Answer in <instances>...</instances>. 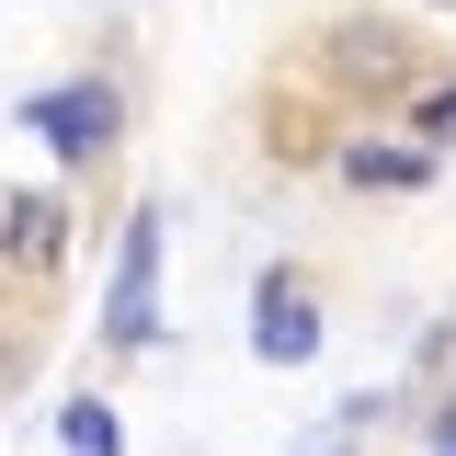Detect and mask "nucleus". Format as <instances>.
Returning a JSON list of instances; mask_svg holds the SVG:
<instances>
[{"mask_svg":"<svg viewBox=\"0 0 456 456\" xmlns=\"http://www.w3.org/2000/svg\"><path fill=\"white\" fill-rule=\"evenodd\" d=\"M320 456H342V445H320Z\"/></svg>","mask_w":456,"mask_h":456,"instance_id":"f8f14e48","label":"nucleus"},{"mask_svg":"<svg viewBox=\"0 0 456 456\" xmlns=\"http://www.w3.org/2000/svg\"><path fill=\"white\" fill-rule=\"evenodd\" d=\"M331 171L354 194H422V183H434V149H422V137H354Z\"/></svg>","mask_w":456,"mask_h":456,"instance_id":"423d86ee","label":"nucleus"},{"mask_svg":"<svg viewBox=\"0 0 456 456\" xmlns=\"http://www.w3.org/2000/svg\"><path fill=\"white\" fill-rule=\"evenodd\" d=\"M320 69H331V92H354V103H411L422 92V46L399 35L388 12H342Z\"/></svg>","mask_w":456,"mask_h":456,"instance_id":"f257e3e1","label":"nucleus"},{"mask_svg":"<svg viewBox=\"0 0 456 456\" xmlns=\"http://www.w3.org/2000/svg\"><path fill=\"white\" fill-rule=\"evenodd\" d=\"M422 12H456V0H422Z\"/></svg>","mask_w":456,"mask_h":456,"instance_id":"9b49d317","label":"nucleus"},{"mask_svg":"<svg viewBox=\"0 0 456 456\" xmlns=\"http://www.w3.org/2000/svg\"><path fill=\"white\" fill-rule=\"evenodd\" d=\"M160 228H171L160 194L126 217V251H114V285H103V342L114 354H149L160 342Z\"/></svg>","mask_w":456,"mask_h":456,"instance_id":"7ed1b4c3","label":"nucleus"},{"mask_svg":"<svg viewBox=\"0 0 456 456\" xmlns=\"http://www.w3.org/2000/svg\"><path fill=\"white\" fill-rule=\"evenodd\" d=\"M434 456H456V388H445V411H434Z\"/></svg>","mask_w":456,"mask_h":456,"instance_id":"1a4fd4ad","label":"nucleus"},{"mask_svg":"<svg viewBox=\"0 0 456 456\" xmlns=\"http://www.w3.org/2000/svg\"><path fill=\"white\" fill-rule=\"evenodd\" d=\"M23 126H35V137H46L69 171H92L114 137H126V92H114L103 69H80V80H46V92H23Z\"/></svg>","mask_w":456,"mask_h":456,"instance_id":"f03ea898","label":"nucleus"},{"mask_svg":"<svg viewBox=\"0 0 456 456\" xmlns=\"http://www.w3.org/2000/svg\"><path fill=\"white\" fill-rule=\"evenodd\" d=\"M251 354H263V365H308V354H320V297L297 274L251 285Z\"/></svg>","mask_w":456,"mask_h":456,"instance_id":"39448f33","label":"nucleus"},{"mask_svg":"<svg viewBox=\"0 0 456 456\" xmlns=\"http://www.w3.org/2000/svg\"><path fill=\"white\" fill-rule=\"evenodd\" d=\"M12 365H23V342H0V388H12Z\"/></svg>","mask_w":456,"mask_h":456,"instance_id":"9d476101","label":"nucleus"},{"mask_svg":"<svg viewBox=\"0 0 456 456\" xmlns=\"http://www.w3.org/2000/svg\"><path fill=\"white\" fill-rule=\"evenodd\" d=\"M411 137L434 149V137H456V80H434V92H411Z\"/></svg>","mask_w":456,"mask_h":456,"instance_id":"6e6552de","label":"nucleus"},{"mask_svg":"<svg viewBox=\"0 0 456 456\" xmlns=\"http://www.w3.org/2000/svg\"><path fill=\"white\" fill-rule=\"evenodd\" d=\"M57 445H69V456H126V422H114V399H69V411H57Z\"/></svg>","mask_w":456,"mask_h":456,"instance_id":"0eeeda50","label":"nucleus"},{"mask_svg":"<svg viewBox=\"0 0 456 456\" xmlns=\"http://www.w3.org/2000/svg\"><path fill=\"white\" fill-rule=\"evenodd\" d=\"M69 194H0V274H57L69 263Z\"/></svg>","mask_w":456,"mask_h":456,"instance_id":"20e7f679","label":"nucleus"}]
</instances>
